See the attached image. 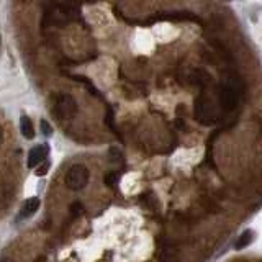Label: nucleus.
Here are the masks:
<instances>
[{
    "mask_svg": "<svg viewBox=\"0 0 262 262\" xmlns=\"http://www.w3.org/2000/svg\"><path fill=\"white\" fill-rule=\"evenodd\" d=\"M89 179H90L89 169L82 164H76L66 174V185H68L71 190L77 192V190H82V188L89 184Z\"/></svg>",
    "mask_w": 262,
    "mask_h": 262,
    "instance_id": "f257e3e1",
    "label": "nucleus"
},
{
    "mask_svg": "<svg viewBox=\"0 0 262 262\" xmlns=\"http://www.w3.org/2000/svg\"><path fill=\"white\" fill-rule=\"evenodd\" d=\"M77 112V105H76V100L72 99L71 95H59L54 102V113L57 118L61 120H69L72 116L76 115Z\"/></svg>",
    "mask_w": 262,
    "mask_h": 262,
    "instance_id": "f03ea898",
    "label": "nucleus"
},
{
    "mask_svg": "<svg viewBox=\"0 0 262 262\" xmlns=\"http://www.w3.org/2000/svg\"><path fill=\"white\" fill-rule=\"evenodd\" d=\"M136 51L141 54H149L154 49V35L148 30H141L136 35Z\"/></svg>",
    "mask_w": 262,
    "mask_h": 262,
    "instance_id": "7ed1b4c3",
    "label": "nucleus"
},
{
    "mask_svg": "<svg viewBox=\"0 0 262 262\" xmlns=\"http://www.w3.org/2000/svg\"><path fill=\"white\" fill-rule=\"evenodd\" d=\"M49 152V146L48 144H40V146H35L30 154H28V167H36L41 162L46 161V156Z\"/></svg>",
    "mask_w": 262,
    "mask_h": 262,
    "instance_id": "20e7f679",
    "label": "nucleus"
},
{
    "mask_svg": "<svg viewBox=\"0 0 262 262\" xmlns=\"http://www.w3.org/2000/svg\"><path fill=\"white\" fill-rule=\"evenodd\" d=\"M152 35H154V38H156L157 41L167 43V41L174 40V36L177 35V31H176V28H174L172 25H169V23H161V25H157V26L154 28V31H152Z\"/></svg>",
    "mask_w": 262,
    "mask_h": 262,
    "instance_id": "39448f33",
    "label": "nucleus"
},
{
    "mask_svg": "<svg viewBox=\"0 0 262 262\" xmlns=\"http://www.w3.org/2000/svg\"><path fill=\"white\" fill-rule=\"evenodd\" d=\"M41 205V202L40 199H36V196H33V199H28L23 205H21V210H20V213H18V218L20 220H25V218H30L33 216L36 212H38V208Z\"/></svg>",
    "mask_w": 262,
    "mask_h": 262,
    "instance_id": "423d86ee",
    "label": "nucleus"
},
{
    "mask_svg": "<svg viewBox=\"0 0 262 262\" xmlns=\"http://www.w3.org/2000/svg\"><path fill=\"white\" fill-rule=\"evenodd\" d=\"M20 131H21V135L26 138V140H33V138H35V126H33L31 120L25 115L20 118Z\"/></svg>",
    "mask_w": 262,
    "mask_h": 262,
    "instance_id": "0eeeda50",
    "label": "nucleus"
},
{
    "mask_svg": "<svg viewBox=\"0 0 262 262\" xmlns=\"http://www.w3.org/2000/svg\"><path fill=\"white\" fill-rule=\"evenodd\" d=\"M252 239H254V235H252V231L251 230H246L241 233V236L238 238V241H236V249H244V247H247L251 243H252Z\"/></svg>",
    "mask_w": 262,
    "mask_h": 262,
    "instance_id": "6e6552de",
    "label": "nucleus"
},
{
    "mask_svg": "<svg viewBox=\"0 0 262 262\" xmlns=\"http://www.w3.org/2000/svg\"><path fill=\"white\" fill-rule=\"evenodd\" d=\"M120 182V174L118 172H108L105 174V185L108 187H116Z\"/></svg>",
    "mask_w": 262,
    "mask_h": 262,
    "instance_id": "1a4fd4ad",
    "label": "nucleus"
},
{
    "mask_svg": "<svg viewBox=\"0 0 262 262\" xmlns=\"http://www.w3.org/2000/svg\"><path fill=\"white\" fill-rule=\"evenodd\" d=\"M49 161H45V162H41L40 164V167H38V169H36L35 171V174H36V176H38V177H41V176H46V174H48V171H49Z\"/></svg>",
    "mask_w": 262,
    "mask_h": 262,
    "instance_id": "9d476101",
    "label": "nucleus"
},
{
    "mask_svg": "<svg viewBox=\"0 0 262 262\" xmlns=\"http://www.w3.org/2000/svg\"><path fill=\"white\" fill-rule=\"evenodd\" d=\"M71 212L72 215H82L84 213V205L81 202H76V203H72V207H71Z\"/></svg>",
    "mask_w": 262,
    "mask_h": 262,
    "instance_id": "9b49d317",
    "label": "nucleus"
},
{
    "mask_svg": "<svg viewBox=\"0 0 262 262\" xmlns=\"http://www.w3.org/2000/svg\"><path fill=\"white\" fill-rule=\"evenodd\" d=\"M41 131H43V135H45V136L53 135V128H51V125L46 120H41Z\"/></svg>",
    "mask_w": 262,
    "mask_h": 262,
    "instance_id": "f8f14e48",
    "label": "nucleus"
},
{
    "mask_svg": "<svg viewBox=\"0 0 262 262\" xmlns=\"http://www.w3.org/2000/svg\"><path fill=\"white\" fill-rule=\"evenodd\" d=\"M2 138H4L2 136V128H0V144H2Z\"/></svg>",
    "mask_w": 262,
    "mask_h": 262,
    "instance_id": "ddd939ff",
    "label": "nucleus"
},
{
    "mask_svg": "<svg viewBox=\"0 0 262 262\" xmlns=\"http://www.w3.org/2000/svg\"><path fill=\"white\" fill-rule=\"evenodd\" d=\"M0 202H2V188H0Z\"/></svg>",
    "mask_w": 262,
    "mask_h": 262,
    "instance_id": "4468645a",
    "label": "nucleus"
},
{
    "mask_svg": "<svg viewBox=\"0 0 262 262\" xmlns=\"http://www.w3.org/2000/svg\"><path fill=\"white\" fill-rule=\"evenodd\" d=\"M0 43H2V36H0Z\"/></svg>",
    "mask_w": 262,
    "mask_h": 262,
    "instance_id": "2eb2a0df",
    "label": "nucleus"
},
{
    "mask_svg": "<svg viewBox=\"0 0 262 262\" xmlns=\"http://www.w3.org/2000/svg\"><path fill=\"white\" fill-rule=\"evenodd\" d=\"M228 2H231V0H228Z\"/></svg>",
    "mask_w": 262,
    "mask_h": 262,
    "instance_id": "dca6fc26",
    "label": "nucleus"
}]
</instances>
